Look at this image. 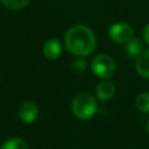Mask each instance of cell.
<instances>
[{
    "label": "cell",
    "mask_w": 149,
    "mask_h": 149,
    "mask_svg": "<svg viewBox=\"0 0 149 149\" xmlns=\"http://www.w3.org/2000/svg\"><path fill=\"white\" fill-rule=\"evenodd\" d=\"M65 49L76 56L91 55L97 47V37L91 28L85 24H74L64 35Z\"/></svg>",
    "instance_id": "cell-1"
},
{
    "label": "cell",
    "mask_w": 149,
    "mask_h": 149,
    "mask_svg": "<svg viewBox=\"0 0 149 149\" xmlns=\"http://www.w3.org/2000/svg\"><path fill=\"white\" fill-rule=\"evenodd\" d=\"M98 104L95 98L88 92L76 94L71 101L72 114L80 120H88L97 113Z\"/></svg>",
    "instance_id": "cell-2"
},
{
    "label": "cell",
    "mask_w": 149,
    "mask_h": 149,
    "mask_svg": "<svg viewBox=\"0 0 149 149\" xmlns=\"http://www.w3.org/2000/svg\"><path fill=\"white\" fill-rule=\"evenodd\" d=\"M91 69L97 77L101 79H108L115 73L116 64L111 56L106 54H98L91 62Z\"/></svg>",
    "instance_id": "cell-3"
},
{
    "label": "cell",
    "mask_w": 149,
    "mask_h": 149,
    "mask_svg": "<svg viewBox=\"0 0 149 149\" xmlns=\"http://www.w3.org/2000/svg\"><path fill=\"white\" fill-rule=\"evenodd\" d=\"M108 36L115 43H127L134 37V29L126 22H115L108 28Z\"/></svg>",
    "instance_id": "cell-4"
},
{
    "label": "cell",
    "mask_w": 149,
    "mask_h": 149,
    "mask_svg": "<svg viewBox=\"0 0 149 149\" xmlns=\"http://www.w3.org/2000/svg\"><path fill=\"white\" fill-rule=\"evenodd\" d=\"M38 116V107L33 101H24L19 107V118L24 123L34 122Z\"/></svg>",
    "instance_id": "cell-5"
},
{
    "label": "cell",
    "mask_w": 149,
    "mask_h": 149,
    "mask_svg": "<svg viewBox=\"0 0 149 149\" xmlns=\"http://www.w3.org/2000/svg\"><path fill=\"white\" fill-rule=\"evenodd\" d=\"M63 50V44L58 38H49L42 48V52L48 59H57Z\"/></svg>",
    "instance_id": "cell-6"
},
{
    "label": "cell",
    "mask_w": 149,
    "mask_h": 149,
    "mask_svg": "<svg viewBox=\"0 0 149 149\" xmlns=\"http://www.w3.org/2000/svg\"><path fill=\"white\" fill-rule=\"evenodd\" d=\"M95 94L99 100L108 101L115 94V86L109 80H101L95 87Z\"/></svg>",
    "instance_id": "cell-7"
},
{
    "label": "cell",
    "mask_w": 149,
    "mask_h": 149,
    "mask_svg": "<svg viewBox=\"0 0 149 149\" xmlns=\"http://www.w3.org/2000/svg\"><path fill=\"white\" fill-rule=\"evenodd\" d=\"M135 69H136V72L141 77L149 79V49L143 50L137 56V59L135 63Z\"/></svg>",
    "instance_id": "cell-8"
},
{
    "label": "cell",
    "mask_w": 149,
    "mask_h": 149,
    "mask_svg": "<svg viewBox=\"0 0 149 149\" xmlns=\"http://www.w3.org/2000/svg\"><path fill=\"white\" fill-rule=\"evenodd\" d=\"M126 50L129 56H139L143 51V43L140 38L133 37L126 43Z\"/></svg>",
    "instance_id": "cell-9"
},
{
    "label": "cell",
    "mask_w": 149,
    "mask_h": 149,
    "mask_svg": "<svg viewBox=\"0 0 149 149\" xmlns=\"http://www.w3.org/2000/svg\"><path fill=\"white\" fill-rule=\"evenodd\" d=\"M0 149H28V146L21 137H10L1 144Z\"/></svg>",
    "instance_id": "cell-10"
},
{
    "label": "cell",
    "mask_w": 149,
    "mask_h": 149,
    "mask_svg": "<svg viewBox=\"0 0 149 149\" xmlns=\"http://www.w3.org/2000/svg\"><path fill=\"white\" fill-rule=\"evenodd\" d=\"M135 105L140 112L148 114L149 113V93L148 92L140 93L135 99Z\"/></svg>",
    "instance_id": "cell-11"
},
{
    "label": "cell",
    "mask_w": 149,
    "mask_h": 149,
    "mask_svg": "<svg viewBox=\"0 0 149 149\" xmlns=\"http://www.w3.org/2000/svg\"><path fill=\"white\" fill-rule=\"evenodd\" d=\"M3 6L12 10H19L24 7H27L30 2V0H1Z\"/></svg>",
    "instance_id": "cell-12"
},
{
    "label": "cell",
    "mask_w": 149,
    "mask_h": 149,
    "mask_svg": "<svg viewBox=\"0 0 149 149\" xmlns=\"http://www.w3.org/2000/svg\"><path fill=\"white\" fill-rule=\"evenodd\" d=\"M70 69L72 71V73L74 74H80L83 72H85L87 70V63L85 59L83 58H76L74 61L71 62L70 64Z\"/></svg>",
    "instance_id": "cell-13"
},
{
    "label": "cell",
    "mask_w": 149,
    "mask_h": 149,
    "mask_svg": "<svg viewBox=\"0 0 149 149\" xmlns=\"http://www.w3.org/2000/svg\"><path fill=\"white\" fill-rule=\"evenodd\" d=\"M143 38H144L146 43L149 45V23L144 27V30H143Z\"/></svg>",
    "instance_id": "cell-14"
},
{
    "label": "cell",
    "mask_w": 149,
    "mask_h": 149,
    "mask_svg": "<svg viewBox=\"0 0 149 149\" xmlns=\"http://www.w3.org/2000/svg\"><path fill=\"white\" fill-rule=\"evenodd\" d=\"M147 130H148V133H149V119H148V121H147Z\"/></svg>",
    "instance_id": "cell-15"
}]
</instances>
